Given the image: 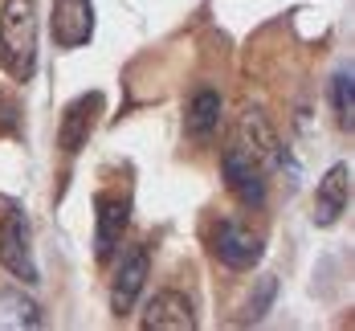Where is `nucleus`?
<instances>
[{
  "label": "nucleus",
  "instance_id": "1",
  "mask_svg": "<svg viewBox=\"0 0 355 331\" xmlns=\"http://www.w3.org/2000/svg\"><path fill=\"white\" fill-rule=\"evenodd\" d=\"M0 62L17 82L37 70V0H8L0 8Z\"/></svg>",
  "mask_w": 355,
  "mask_h": 331
},
{
  "label": "nucleus",
  "instance_id": "2",
  "mask_svg": "<svg viewBox=\"0 0 355 331\" xmlns=\"http://www.w3.org/2000/svg\"><path fill=\"white\" fill-rule=\"evenodd\" d=\"M0 266L12 278H21L25 287L41 282L37 262H33V246H29V221H25L21 209L4 213V221H0Z\"/></svg>",
  "mask_w": 355,
  "mask_h": 331
},
{
  "label": "nucleus",
  "instance_id": "3",
  "mask_svg": "<svg viewBox=\"0 0 355 331\" xmlns=\"http://www.w3.org/2000/svg\"><path fill=\"white\" fill-rule=\"evenodd\" d=\"M103 107H107L103 90H86V94H78L73 103H66L62 119H58V147H62L66 155H78L82 147L90 144V135H94V127H98Z\"/></svg>",
  "mask_w": 355,
  "mask_h": 331
},
{
  "label": "nucleus",
  "instance_id": "4",
  "mask_svg": "<svg viewBox=\"0 0 355 331\" xmlns=\"http://www.w3.org/2000/svg\"><path fill=\"white\" fill-rule=\"evenodd\" d=\"M237 147L245 151L249 160L266 172V168H286V151L278 131L270 127V119L261 110H245L241 123H237Z\"/></svg>",
  "mask_w": 355,
  "mask_h": 331
},
{
  "label": "nucleus",
  "instance_id": "5",
  "mask_svg": "<svg viewBox=\"0 0 355 331\" xmlns=\"http://www.w3.org/2000/svg\"><path fill=\"white\" fill-rule=\"evenodd\" d=\"M127 225H131V201L119 192H98L94 196V254H98V262H107L119 250Z\"/></svg>",
  "mask_w": 355,
  "mask_h": 331
},
{
  "label": "nucleus",
  "instance_id": "6",
  "mask_svg": "<svg viewBox=\"0 0 355 331\" xmlns=\"http://www.w3.org/2000/svg\"><path fill=\"white\" fill-rule=\"evenodd\" d=\"M49 33L58 49H82L94 37V0H53Z\"/></svg>",
  "mask_w": 355,
  "mask_h": 331
},
{
  "label": "nucleus",
  "instance_id": "7",
  "mask_svg": "<svg viewBox=\"0 0 355 331\" xmlns=\"http://www.w3.org/2000/svg\"><path fill=\"white\" fill-rule=\"evenodd\" d=\"M220 172H225V184L233 188V196L241 205H249V209H261L266 205V176H261V168L237 144H229L220 151Z\"/></svg>",
  "mask_w": 355,
  "mask_h": 331
},
{
  "label": "nucleus",
  "instance_id": "8",
  "mask_svg": "<svg viewBox=\"0 0 355 331\" xmlns=\"http://www.w3.org/2000/svg\"><path fill=\"white\" fill-rule=\"evenodd\" d=\"M213 254L229 270H253L261 262V237L245 225H237V221H220V229L213 237Z\"/></svg>",
  "mask_w": 355,
  "mask_h": 331
},
{
  "label": "nucleus",
  "instance_id": "9",
  "mask_svg": "<svg viewBox=\"0 0 355 331\" xmlns=\"http://www.w3.org/2000/svg\"><path fill=\"white\" fill-rule=\"evenodd\" d=\"M147 266H151V254H147V246H131L123 262H119V270H114V282H110V311L123 319L131 307H135V298H139L143 282H147Z\"/></svg>",
  "mask_w": 355,
  "mask_h": 331
},
{
  "label": "nucleus",
  "instance_id": "10",
  "mask_svg": "<svg viewBox=\"0 0 355 331\" xmlns=\"http://www.w3.org/2000/svg\"><path fill=\"white\" fill-rule=\"evenodd\" d=\"M347 196H352V168L347 164H331L327 176L319 180V192H315V225L331 229L347 213Z\"/></svg>",
  "mask_w": 355,
  "mask_h": 331
},
{
  "label": "nucleus",
  "instance_id": "11",
  "mask_svg": "<svg viewBox=\"0 0 355 331\" xmlns=\"http://www.w3.org/2000/svg\"><path fill=\"white\" fill-rule=\"evenodd\" d=\"M143 328H168V331H192L196 328V311H192V298L180 291H159L147 311H143Z\"/></svg>",
  "mask_w": 355,
  "mask_h": 331
},
{
  "label": "nucleus",
  "instance_id": "12",
  "mask_svg": "<svg viewBox=\"0 0 355 331\" xmlns=\"http://www.w3.org/2000/svg\"><path fill=\"white\" fill-rule=\"evenodd\" d=\"M220 94L213 86H200L192 99H188V114H184V127L192 139H213V131L220 127Z\"/></svg>",
  "mask_w": 355,
  "mask_h": 331
},
{
  "label": "nucleus",
  "instance_id": "13",
  "mask_svg": "<svg viewBox=\"0 0 355 331\" xmlns=\"http://www.w3.org/2000/svg\"><path fill=\"white\" fill-rule=\"evenodd\" d=\"M0 328H41V307L21 291H0Z\"/></svg>",
  "mask_w": 355,
  "mask_h": 331
},
{
  "label": "nucleus",
  "instance_id": "14",
  "mask_svg": "<svg viewBox=\"0 0 355 331\" xmlns=\"http://www.w3.org/2000/svg\"><path fill=\"white\" fill-rule=\"evenodd\" d=\"M331 107H335V123L343 131L355 127V78L352 70H339L331 78Z\"/></svg>",
  "mask_w": 355,
  "mask_h": 331
},
{
  "label": "nucleus",
  "instance_id": "15",
  "mask_svg": "<svg viewBox=\"0 0 355 331\" xmlns=\"http://www.w3.org/2000/svg\"><path fill=\"white\" fill-rule=\"evenodd\" d=\"M274 291H278V282L274 278H261V291L249 298V319H261L266 315V307L274 303Z\"/></svg>",
  "mask_w": 355,
  "mask_h": 331
}]
</instances>
